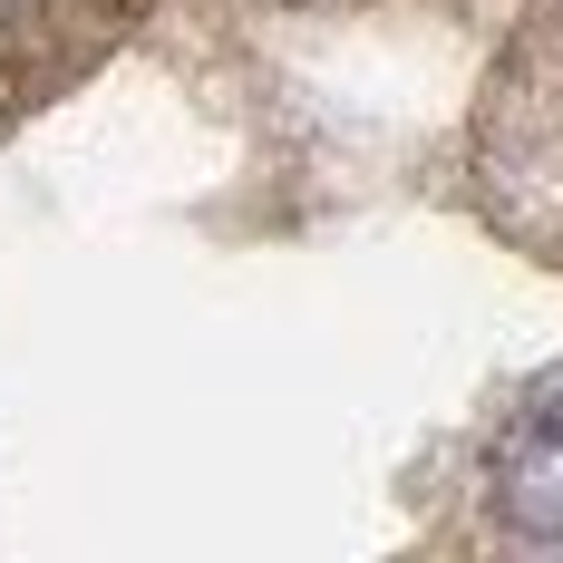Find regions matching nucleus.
<instances>
[{
  "label": "nucleus",
  "mask_w": 563,
  "mask_h": 563,
  "mask_svg": "<svg viewBox=\"0 0 563 563\" xmlns=\"http://www.w3.org/2000/svg\"><path fill=\"white\" fill-rule=\"evenodd\" d=\"M496 506L515 534L563 544V389H544L496 448Z\"/></svg>",
  "instance_id": "obj_1"
}]
</instances>
